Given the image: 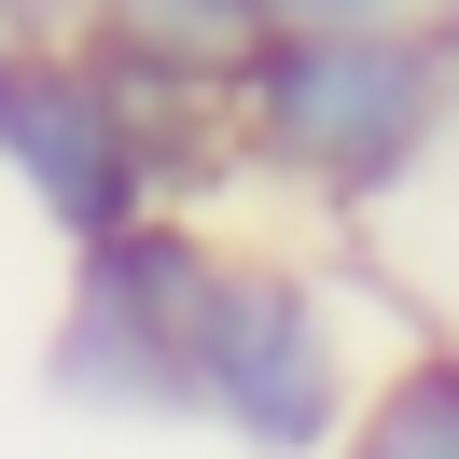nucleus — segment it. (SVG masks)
Masks as SVG:
<instances>
[{
	"mask_svg": "<svg viewBox=\"0 0 459 459\" xmlns=\"http://www.w3.org/2000/svg\"><path fill=\"white\" fill-rule=\"evenodd\" d=\"M431 126H446V29H320L237 70V153L307 181L320 209L403 195Z\"/></svg>",
	"mask_w": 459,
	"mask_h": 459,
	"instance_id": "f257e3e1",
	"label": "nucleus"
},
{
	"mask_svg": "<svg viewBox=\"0 0 459 459\" xmlns=\"http://www.w3.org/2000/svg\"><path fill=\"white\" fill-rule=\"evenodd\" d=\"M223 279H237V251H209L168 209L126 223V237H98L84 279H70V320H56V390L70 403H126V418H181Z\"/></svg>",
	"mask_w": 459,
	"mask_h": 459,
	"instance_id": "f03ea898",
	"label": "nucleus"
},
{
	"mask_svg": "<svg viewBox=\"0 0 459 459\" xmlns=\"http://www.w3.org/2000/svg\"><path fill=\"white\" fill-rule=\"evenodd\" d=\"M195 418H223L251 459H334L362 418V362H348V307L307 264H251L237 251L223 307L195 348Z\"/></svg>",
	"mask_w": 459,
	"mask_h": 459,
	"instance_id": "7ed1b4c3",
	"label": "nucleus"
},
{
	"mask_svg": "<svg viewBox=\"0 0 459 459\" xmlns=\"http://www.w3.org/2000/svg\"><path fill=\"white\" fill-rule=\"evenodd\" d=\"M0 168L42 195V223H56L70 251L153 223L140 126H126V98H112V70H98V56H56V42H42V56L0 84Z\"/></svg>",
	"mask_w": 459,
	"mask_h": 459,
	"instance_id": "20e7f679",
	"label": "nucleus"
},
{
	"mask_svg": "<svg viewBox=\"0 0 459 459\" xmlns=\"http://www.w3.org/2000/svg\"><path fill=\"white\" fill-rule=\"evenodd\" d=\"M84 42H98V70L237 98V70L264 56V14L251 0H84Z\"/></svg>",
	"mask_w": 459,
	"mask_h": 459,
	"instance_id": "39448f33",
	"label": "nucleus"
},
{
	"mask_svg": "<svg viewBox=\"0 0 459 459\" xmlns=\"http://www.w3.org/2000/svg\"><path fill=\"white\" fill-rule=\"evenodd\" d=\"M334 459H459V348H403L362 390V418H348Z\"/></svg>",
	"mask_w": 459,
	"mask_h": 459,
	"instance_id": "423d86ee",
	"label": "nucleus"
},
{
	"mask_svg": "<svg viewBox=\"0 0 459 459\" xmlns=\"http://www.w3.org/2000/svg\"><path fill=\"white\" fill-rule=\"evenodd\" d=\"M264 42H320V29H403V0H251Z\"/></svg>",
	"mask_w": 459,
	"mask_h": 459,
	"instance_id": "0eeeda50",
	"label": "nucleus"
},
{
	"mask_svg": "<svg viewBox=\"0 0 459 459\" xmlns=\"http://www.w3.org/2000/svg\"><path fill=\"white\" fill-rule=\"evenodd\" d=\"M29 56H42V0H0V84H14Z\"/></svg>",
	"mask_w": 459,
	"mask_h": 459,
	"instance_id": "6e6552de",
	"label": "nucleus"
}]
</instances>
